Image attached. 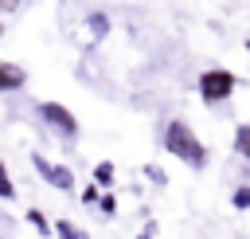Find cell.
<instances>
[{
    "label": "cell",
    "instance_id": "obj_17",
    "mask_svg": "<svg viewBox=\"0 0 250 239\" xmlns=\"http://www.w3.org/2000/svg\"><path fill=\"white\" fill-rule=\"evenodd\" d=\"M74 239H90V235H86V231H78V235H74Z\"/></svg>",
    "mask_w": 250,
    "mask_h": 239
},
{
    "label": "cell",
    "instance_id": "obj_10",
    "mask_svg": "<svg viewBox=\"0 0 250 239\" xmlns=\"http://www.w3.org/2000/svg\"><path fill=\"white\" fill-rule=\"evenodd\" d=\"M51 231H55L59 239H74V235H78V227H74L70 219H59V223H51Z\"/></svg>",
    "mask_w": 250,
    "mask_h": 239
},
{
    "label": "cell",
    "instance_id": "obj_11",
    "mask_svg": "<svg viewBox=\"0 0 250 239\" xmlns=\"http://www.w3.org/2000/svg\"><path fill=\"white\" fill-rule=\"evenodd\" d=\"M98 208H102V215H113L117 212V200L113 196H98Z\"/></svg>",
    "mask_w": 250,
    "mask_h": 239
},
{
    "label": "cell",
    "instance_id": "obj_4",
    "mask_svg": "<svg viewBox=\"0 0 250 239\" xmlns=\"http://www.w3.org/2000/svg\"><path fill=\"white\" fill-rule=\"evenodd\" d=\"M31 165L39 168V176H43L51 188H59V192H70V188H74V172H70L66 165H55V161H47L43 153H31Z\"/></svg>",
    "mask_w": 250,
    "mask_h": 239
},
{
    "label": "cell",
    "instance_id": "obj_2",
    "mask_svg": "<svg viewBox=\"0 0 250 239\" xmlns=\"http://www.w3.org/2000/svg\"><path fill=\"white\" fill-rule=\"evenodd\" d=\"M234 86H238V78H234L227 67H215V71H203V74H199V98H203L207 106L227 102V98L234 94Z\"/></svg>",
    "mask_w": 250,
    "mask_h": 239
},
{
    "label": "cell",
    "instance_id": "obj_18",
    "mask_svg": "<svg viewBox=\"0 0 250 239\" xmlns=\"http://www.w3.org/2000/svg\"><path fill=\"white\" fill-rule=\"evenodd\" d=\"M0 176H8V168H4V161H0Z\"/></svg>",
    "mask_w": 250,
    "mask_h": 239
},
{
    "label": "cell",
    "instance_id": "obj_5",
    "mask_svg": "<svg viewBox=\"0 0 250 239\" xmlns=\"http://www.w3.org/2000/svg\"><path fill=\"white\" fill-rule=\"evenodd\" d=\"M23 82H27V71L16 67V63H4V59H0V94H8V90H23Z\"/></svg>",
    "mask_w": 250,
    "mask_h": 239
},
{
    "label": "cell",
    "instance_id": "obj_3",
    "mask_svg": "<svg viewBox=\"0 0 250 239\" xmlns=\"http://www.w3.org/2000/svg\"><path fill=\"white\" fill-rule=\"evenodd\" d=\"M39 118L47 129H55L62 141H74L78 137V118L62 106V102H39Z\"/></svg>",
    "mask_w": 250,
    "mask_h": 239
},
{
    "label": "cell",
    "instance_id": "obj_6",
    "mask_svg": "<svg viewBox=\"0 0 250 239\" xmlns=\"http://www.w3.org/2000/svg\"><path fill=\"white\" fill-rule=\"evenodd\" d=\"M113 176H117V168H113L109 161H98V165H94V184H98V188H109Z\"/></svg>",
    "mask_w": 250,
    "mask_h": 239
},
{
    "label": "cell",
    "instance_id": "obj_13",
    "mask_svg": "<svg viewBox=\"0 0 250 239\" xmlns=\"http://www.w3.org/2000/svg\"><path fill=\"white\" fill-rule=\"evenodd\" d=\"M82 204H98V184H90V188H82Z\"/></svg>",
    "mask_w": 250,
    "mask_h": 239
},
{
    "label": "cell",
    "instance_id": "obj_12",
    "mask_svg": "<svg viewBox=\"0 0 250 239\" xmlns=\"http://www.w3.org/2000/svg\"><path fill=\"white\" fill-rule=\"evenodd\" d=\"M0 196H4V200H16V184H12L8 176H0Z\"/></svg>",
    "mask_w": 250,
    "mask_h": 239
},
{
    "label": "cell",
    "instance_id": "obj_7",
    "mask_svg": "<svg viewBox=\"0 0 250 239\" xmlns=\"http://www.w3.org/2000/svg\"><path fill=\"white\" fill-rule=\"evenodd\" d=\"M234 153H238L242 161H250V125H238V129H234Z\"/></svg>",
    "mask_w": 250,
    "mask_h": 239
},
{
    "label": "cell",
    "instance_id": "obj_1",
    "mask_svg": "<svg viewBox=\"0 0 250 239\" xmlns=\"http://www.w3.org/2000/svg\"><path fill=\"white\" fill-rule=\"evenodd\" d=\"M164 149H168L172 157H180L188 168H203V165H207L203 141H199L195 129H191L188 121H180V118H172V121L164 125Z\"/></svg>",
    "mask_w": 250,
    "mask_h": 239
},
{
    "label": "cell",
    "instance_id": "obj_9",
    "mask_svg": "<svg viewBox=\"0 0 250 239\" xmlns=\"http://www.w3.org/2000/svg\"><path fill=\"white\" fill-rule=\"evenodd\" d=\"M230 204H234L238 212H246V208H250V184H242V188H234V196H230Z\"/></svg>",
    "mask_w": 250,
    "mask_h": 239
},
{
    "label": "cell",
    "instance_id": "obj_14",
    "mask_svg": "<svg viewBox=\"0 0 250 239\" xmlns=\"http://www.w3.org/2000/svg\"><path fill=\"white\" fill-rule=\"evenodd\" d=\"M23 0H0V12H20Z\"/></svg>",
    "mask_w": 250,
    "mask_h": 239
},
{
    "label": "cell",
    "instance_id": "obj_8",
    "mask_svg": "<svg viewBox=\"0 0 250 239\" xmlns=\"http://www.w3.org/2000/svg\"><path fill=\"white\" fill-rule=\"evenodd\" d=\"M27 223H31V227H35V231H39V235H43V239H47V235H51V223H47V215H43V212H39V208H31V212H27Z\"/></svg>",
    "mask_w": 250,
    "mask_h": 239
},
{
    "label": "cell",
    "instance_id": "obj_16",
    "mask_svg": "<svg viewBox=\"0 0 250 239\" xmlns=\"http://www.w3.org/2000/svg\"><path fill=\"white\" fill-rule=\"evenodd\" d=\"M141 239H156V235H152V227H148V231H145V235H141Z\"/></svg>",
    "mask_w": 250,
    "mask_h": 239
},
{
    "label": "cell",
    "instance_id": "obj_15",
    "mask_svg": "<svg viewBox=\"0 0 250 239\" xmlns=\"http://www.w3.org/2000/svg\"><path fill=\"white\" fill-rule=\"evenodd\" d=\"M145 172H148V176H152V180H156V184H164V172H160V168H156V165H148V168H145Z\"/></svg>",
    "mask_w": 250,
    "mask_h": 239
}]
</instances>
